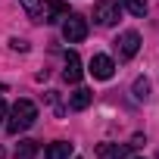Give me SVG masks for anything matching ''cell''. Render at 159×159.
<instances>
[{"mask_svg": "<svg viewBox=\"0 0 159 159\" xmlns=\"http://www.w3.org/2000/svg\"><path fill=\"white\" fill-rule=\"evenodd\" d=\"M34 119H38V106H34L31 100H19V103L7 112V131H10V134H22V131H28V128L34 125Z\"/></svg>", "mask_w": 159, "mask_h": 159, "instance_id": "1", "label": "cell"}, {"mask_svg": "<svg viewBox=\"0 0 159 159\" xmlns=\"http://www.w3.org/2000/svg\"><path fill=\"white\" fill-rule=\"evenodd\" d=\"M62 38L69 41V44H78V41H84L88 38V22L81 19V16H66L62 19Z\"/></svg>", "mask_w": 159, "mask_h": 159, "instance_id": "2", "label": "cell"}, {"mask_svg": "<svg viewBox=\"0 0 159 159\" xmlns=\"http://www.w3.org/2000/svg\"><path fill=\"white\" fill-rule=\"evenodd\" d=\"M94 22L97 25H116L119 22V3L116 0H97L94 3Z\"/></svg>", "mask_w": 159, "mask_h": 159, "instance_id": "3", "label": "cell"}, {"mask_svg": "<svg viewBox=\"0 0 159 159\" xmlns=\"http://www.w3.org/2000/svg\"><path fill=\"white\" fill-rule=\"evenodd\" d=\"M137 50H140V34H137V31H122V34L116 38V53H119V59H131Z\"/></svg>", "mask_w": 159, "mask_h": 159, "instance_id": "4", "label": "cell"}, {"mask_svg": "<svg viewBox=\"0 0 159 159\" xmlns=\"http://www.w3.org/2000/svg\"><path fill=\"white\" fill-rule=\"evenodd\" d=\"M69 16V7L62 3V0H41V22H59Z\"/></svg>", "mask_w": 159, "mask_h": 159, "instance_id": "5", "label": "cell"}, {"mask_svg": "<svg viewBox=\"0 0 159 159\" xmlns=\"http://www.w3.org/2000/svg\"><path fill=\"white\" fill-rule=\"evenodd\" d=\"M94 78H100V81H106V78H112V72H116V62L109 59V56H103V53H97L94 59H91V69H88Z\"/></svg>", "mask_w": 159, "mask_h": 159, "instance_id": "6", "label": "cell"}, {"mask_svg": "<svg viewBox=\"0 0 159 159\" xmlns=\"http://www.w3.org/2000/svg\"><path fill=\"white\" fill-rule=\"evenodd\" d=\"M66 81L69 84H78V81H81V59H78V53L75 50H69L66 53Z\"/></svg>", "mask_w": 159, "mask_h": 159, "instance_id": "7", "label": "cell"}, {"mask_svg": "<svg viewBox=\"0 0 159 159\" xmlns=\"http://www.w3.org/2000/svg\"><path fill=\"white\" fill-rule=\"evenodd\" d=\"M128 150H131V143H100L97 156L100 159H128Z\"/></svg>", "mask_w": 159, "mask_h": 159, "instance_id": "8", "label": "cell"}, {"mask_svg": "<svg viewBox=\"0 0 159 159\" xmlns=\"http://www.w3.org/2000/svg\"><path fill=\"white\" fill-rule=\"evenodd\" d=\"M91 100H94V94H91L88 88H78V91L69 97V106H72L75 112H81V109H88V106H91Z\"/></svg>", "mask_w": 159, "mask_h": 159, "instance_id": "9", "label": "cell"}, {"mask_svg": "<svg viewBox=\"0 0 159 159\" xmlns=\"http://www.w3.org/2000/svg\"><path fill=\"white\" fill-rule=\"evenodd\" d=\"M69 156H72V143H69V140H56V143H50L47 153H44V159H69Z\"/></svg>", "mask_w": 159, "mask_h": 159, "instance_id": "10", "label": "cell"}, {"mask_svg": "<svg viewBox=\"0 0 159 159\" xmlns=\"http://www.w3.org/2000/svg\"><path fill=\"white\" fill-rule=\"evenodd\" d=\"M34 153H38V140H19L16 159H34Z\"/></svg>", "mask_w": 159, "mask_h": 159, "instance_id": "11", "label": "cell"}, {"mask_svg": "<svg viewBox=\"0 0 159 159\" xmlns=\"http://www.w3.org/2000/svg\"><path fill=\"white\" fill-rule=\"evenodd\" d=\"M122 7H125L131 16H137V19L147 16V0H122Z\"/></svg>", "mask_w": 159, "mask_h": 159, "instance_id": "12", "label": "cell"}, {"mask_svg": "<svg viewBox=\"0 0 159 159\" xmlns=\"http://www.w3.org/2000/svg\"><path fill=\"white\" fill-rule=\"evenodd\" d=\"M19 3L25 7V13H28L31 22H41V0H19Z\"/></svg>", "mask_w": 159, "mask_h": 159, "instance_id": "13", "label": "cell"}, {"mask_svg": "<svg viewBox=\"0 0 159 159\" xmlns=\"http://www.w3.org/2000/svg\"><path fill=\"white\" fill-rule=\"evenodd\" d=\"M131 91H134V100H147L150 97V81H147V78H137Z\"/></svg>", "mask_w": 159, "mask_h": 159, "instance_id": "14", "label": "cell"}, {"mask_svg": "<svg viewBox=\"0 0 159 159\" xmlns=\"http://www.w3.org/2000/svg\"><path fill=\"white\" fill-rule=\"evenodd\" d=\"M10 47H13V50H22V53L28 50V44H25V41H19V38H13V41H10Z\"/></svg>", "mask_w": 159, "mask_h": 159, "instance_id": "15", "label": "cell"}, {"mask_svg": "<svg viewBox=\"0 0 159 159\" xmlns=\"http://www.w3.org/2000/svg\"><path fill=\"white\" fill-rule=\"evenodd\" d=\"M3 119H7V103L0 100V125H3Z\"/></svg>", "mask_w": 159, "mask_h": 159, "instance_id": "16", "label": "cell"}, {"mask_svg": "<svg viewBox=\"0 0 159 159\" xmlns=\"http://www.w3.org/2000/svg\"><path fill=\"white\" fill-rule=\"evenodd\" d=\"M3 91H7V84H0V94H3Z\"/></svg>", "mask_w": 159, "mask_h": 159, "instance_id": "17", "label": "cell"}, {"mask_svg": "<svg viewBox=\"0 0 159 159\" xmlns=\"http://www.w3.org/2000/svg\"><path fill=\"white\" fill-rule=\"evenodd\" d=\"M0 159H3V150H0Z\"/></svg>", "mask_w": 159, "mask_h": 159, "instance_id": "18", "label": "cell"}]
</instances>
